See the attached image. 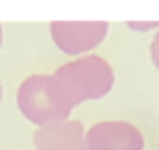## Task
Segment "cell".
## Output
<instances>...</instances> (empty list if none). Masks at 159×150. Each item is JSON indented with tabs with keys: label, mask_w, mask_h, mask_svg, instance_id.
<instances>
[{
	"label": "cell",
	"mask_w": 159,
	"mask_h": 150,
	"mask_svg": "<svg viewBox=\"0 0 159 150\" xmlns=\"http://www.w3.org/2000/svg\"><path fill=\"white\" fill-rule=\"evenodd\" d=\"M55 80L59 82L68 102L77 107L86 100H100L109 93L114 87V68L98 55L77 57L55 70Z\"/></svg>",
	"instance_id": "1"
},
{
	"label": "cell",
	"mask_w": 159,
	"mask_h": 150,
	"mask_svg": "<svg viewBox=\"0 0 159 150\" xmlns=\"http://www.w3.org/2000/svg\"><path fill=\"white\" fill-rule=\"evenodd\" d=\"M16 105L20 114L34 125H50L68 120L73 105L68 102L55 75H30L18 87Z\"/></svg>",
	"instance_id": "2"
},
{
	"label": "cell",
	"mask_w": 159,
	"mask_h": 150,
	"mask_svg": "<svg viewBox=\"0 0 159 150\" xmlns=\"http://www.w3.org/2000/svg\"><path fill=\"white\" fill-rule=\"evenodd\" d=\"M34 150H84V125L80 120L43 125L34 132Z\"/></svg>",
	"instance_id": "5"
},
{
	"label": "cell",
	"mask_w": 159,
	"mask_h": 150,
	"mask_svg": "<svg viewBox=\"0 0 159 150\" xmlns=\"http://www.w3.org/2000/svg\"><path fill=\"white\" fill-rule=\"evenodd\" d=\"M143 134L125 120H102L84 134V150H143Z\"/></svg>",
	"instance_id": "4"
},
{
	"label": "cell",
	"mask_w": 159,
	"mask_h": 150,
	"mask_svg": "<svg viewBox=\"0 0 159 150\" xmlns=\"http://www.w3.org/2000/svg\"><path fill=\"white\" fill-rule=\"evenodd\" d=\"M109 25L102 20L91 23H70V20H55L50 23V37L55 46L66 55H84L100 46L107 37Z\"/></svg>",
	"instance_id": "3"
},
{
	"label": "cell",
	"mask_w": 159,
	"mask_h": 150,
	"mask_svg": "<svg viewBox=\"0 0 159 150\" xmlns=\"http://www.w3.org/2000/svg\"><path fill=\"white\" fill-rule=\"evenodd\" d=\"M0 46H2V27H0Z\"/></svg>",
	"instance_id": "7"
},
{
	"label": "cell",
	"mask_w": 159,
	"mask_h": 150,
	"mask_svg": "<svg viewBox=\"0 0 159 150\" xmlns=\"http://www.w3.org/2000/svg\"><path fill=\"white\" fill-rule=\"evenodd\" d=\"M150 57H152V64L159 68V32L155 34L152 43H150Z\"/></svg>",
	"instance_id": "6"
},
{
	"label": "cell",
	"mask_w": 159,
	"mask_h": 150,
	"mask_svg": "<svg viewBox=\"0 0 159 150\" xmlns=\"http://www.w3.org/2000/svg\"><path fill=\"white\" fill-rule=\"evenodd\" d=\"M0 100H2V84H0Z\"/></svg>",
	"instance_id": "8"
}]
</instances>
